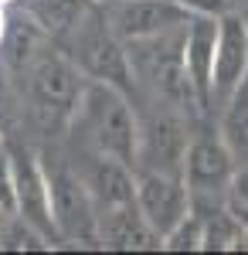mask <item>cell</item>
Returning <instances> with one entry per match:
<instances>
[{
    "instance_id": "cell-5",
    "label": "cell",
    "mask_w": 248,
    "mask_h": 255,
    "mask_svg": "<svg viewBox=\"0 0 248 255\" xmlns=\"http://www.w3.org/2000/svg\"><path fill=\"white\" fill-rule=\"evenodd\" d=\"M75 51H78V68L85 75H92L99 82H109L116 89H126L133 79V68H129V55H126V44L113 34L109 20L106 17H89L75 27Z\"/></svg>"
},
{
    "instance_id": "cell-4",
    "label": "cell",
    "mask_w": 248,
    "mask_h": 255,
    "mask_svg": "<svg viewBox=\"0 0 248 255\" xmlns=\"http://www.w3.org/2000/svg\"><path fill=\"white\" fill-rule=\"evenodd\" d=\"M48 191H51V215H55L58 235L68 242H99V215L92 191L85 184V177L72 170L68 163H48Z\"/></svg>"
},
{
    "instance_id": "cell-20",
    "label": "cell",
    "mask_w": 248,
    "mask_h": 255,
    "mask_svg": "<svg viewBox=\"0 0 248 255\" xmlns=\"http://www.w3.org/2000/svg\"><path fill=\"white\" fill-rule=\"evenodd\" d=\"M231 211L242 218V221H245V228H248V204H238V201H235V208H231Z\"/></svg>"
},
{
    "instance_id": "cell-22",
    "label": "cell",
    "mask_w": 248,
    "mask_h": 255,
    "mask_svg": "<svg viewBox=\"0 0 248 255\" xmlns=\"http://www.w3.org/2000/svg\"><path fill=\"white\" fill-rule=\"evenodd\" d=\"M3 24H7V17H3V10H0V38H3Z\"/></svg>"
},
{
    "instance_id": "cell-8",
    "label": "cell",
    "mask_w": 248,
    "mask_h": 255,
    "mask_svg": "<svg viewBox=\"0 0 248 255\" xmlns=\"http://www.w3.org/2000/svg\"><path fill=\"white\" fill-rule=\"evenodd\" d=\"M248 75V24L238 14L218 17V48H214V96L211 102H228L231 92Z\"/></svg>"
},
{
    "instance_id": "cell-2",
    "label": "cell",
    "mask_w": 248,
    "mask_h": 255,
    "mask_svg": "<svg viewBox=\"0 0 248 255\" xmlns=\"http://www.w3.org/2000/svg\"><path fill=\"white\" fill-rule=\"evenodd\" d=\"M184 44H187V24L170 27L163 34H153V38L126 41V55H129L133 75L160 99V106H173V109L197 106L194 85L187 79Z\"/></svg>"
},
{
    "instance_id": "cell-24",
    "label": "cell",
    "mask_w": 248,
    "mask_h": 255,
    "mask_svg": "<svg viewBox=\"0 0 248 255\" xmlns=\"http://www.w3.org/2000/svg\"><path fill=\"white\" fill-rule=\"evenodd\" d=\"M0 146H3V133H0Z\"/></svg>"
},
{
    "instance_id": "cell-10",
    "label": "cell",
    "mask_w": 248,
    "mask_h": 255,
    "mask_svg": "<svg viewBox=\"0 0 248 255\" xmlns=\"http://www.w3.org/2000/svg\"><path fill=\"white\" fill-rule=\"evenodd\" d=\"M214 48H218V17L194 14L187 20L184 61H187V79L194 85L197 106H211L214 96Z\"/></svg>"
},
{
    "instance_id": "cell-11",
    "label": "cell",
    "mask_w": 248,
    "mask_h": 255,
    "mask_svg": "<svg viewBox=\"0 0 248 255\" xmlns=\"http://www.w3.org/2000/svg\"><path fill=\"white\" fill-rule=\"evenodd\" d=\"M231 163L235 157L221 136L194 139L184 157V180L191 194H218L225 184H231Z\"/></svg>"
},
{
    "instance_id": "cell-7",
    "label": "cell",
    "mask_w": 248,
    "mask_h": 255,
    "mask_svg": "<svg viewBox=\"0 0 248 255\" xmlns=\"http://www.w3.org/2000/svg\"><path fill=\"white\" fill-rule=\"evenodd\" d=\"M194 14L180 3V0H119L109 7V27L123 44L126 41H139V38H153L163 34L170 27L187 24Z\"/></svg>"
},
{
    "instance_id": "cell-14",
    "label": "cell",
    "mask_w": 248,
    "mask_h": 255,
    "mask_svg": "<svg viewBox=\"0 0 248 255\" xmlns=\"http://www.w3.org/2000/svg\"><path fill=\"white\" fill-rule=\"evenodd\" d=\"M89 17V0H44V27L51 31H75Z\"/></svg>"
},
{
    "instance_id": "cell-21",
    "label": "cell",
    "mask_w": 248,
    "mask_h": 255,
    "mask_svg": "<svg viewBox=\"0 0 248 255\" xmlns=\"http://www.w3.org/2000/svg\"><path fill=\"white\" fill-rule=\"evenodd\" d=\"M7 218H10V211H3V208H0V232H3V225H7Z\"/></svg>"
},
{
    "instance_id": "cell-13",
    "label": "cell",
    "mask_w": 248,
    "mask_h": 255,
    "mask_svg": "<svg viewBox=\"0 0 248 255\" xmlns=\"http://www.w3.org/2000/svg\"><path fill=\"white\" fill-rule=\"evenodd\" d=\"M201 249H214V252H242L248 249V228L245 221L225 211V208H214L204 215V245Z\"/></svg>"
},
{
    "instance_id": "cell-1",
    "label": "cell",
    "mask_w": 248,
    "mask_h": 255,
    "mask_svg": "<svg viewBox=\"0 0 248 255\" xmlns=\"http://www.w3.org/2000/svg\"><path fill=\"white\" fill-rule=\"evenodd\" d=\"M72 123L82 129L92 153L123 160L129 167L139 160V126H136L129 102L123 99V89L99 79L89 82L82 89V99H78Z\"/></svg>"
},
{
    "instance_id": "cell-15",
    "label": "cell",
    "mask_w": 248,
    "mask_h": 255,
    "mask_svg": "<svg viewBox=\"0 0 248 255\" xmlns=\"http://www.w3.org/2000/svg\"><path fill=\"white\" fill-rule=\"evenodd\" d=\"M163 245L170 252H184V249H201L204 245V215H197L191 208V215L184 218L170 235L163 238Z\"/></svg>"
},
{
    "instance_id": "cell-3",
    "label": "cell",
    "mask_w": 248,
    "mask_h": 255,
    "mask_svg": "<svg viewBox=\"0 0 248 255\" xmlns=\"http://www.w3.org/2000/svg\"><path fill=\"white\" fill-rule=\"evenodd\" d=\"M82 89L75 65L55 51H44L27 65V113L41 133L51 136L72 123Z\"/></svg>"
},
{
    "instance_id": "cell-6",
    "label": "cell",
    "mask_w": 248,
    "mask_h": 255,
    "mask_svg": "<svg viewBox=\"0 0 248 255\" xmlns=\"http://www.w3.org/2000/svg\"><path fill=\"white\" fill-rule=\"evenodd\" d=\"M136 204L146 218L153 232L167 238L191 215V187L180 174H163V170H146L136 180Z\"/></svg>"
},
{
    "instance_id": "cell-9",
    "label": "cell",
    "mask_w": 248,
    "mask_h": 255,
    "mask_svg": "<svg viewBox=\"0 0 248 255\" xmlns=\"http://www.w3.org/2000/svg\"><path fill=\"white\" fill-rule=\"evenodd\" d=\"M14 177H17V215L55 245L61 235L51 215V191H48L44 167L31 153H14Z\"/></svg>"
},
{
    "instance_id": "cell-23",
    "label": "cell",
    "mask_w": 248,
    "mask_h": 255,
    "mask_svg": "<svg viewBox=\"0 0 248 255\" xmlns=\"http://www.w3.org/2000/svg\"><path fill=\"white\" fill-rule=\"evenodd\" d=\"M96 3H119V0H96Z\"/></svg>"
},
{
    "instance_id": "cell-17",
    "label": "cell",
    "mask_w": 248,
    "mask_h": 255,
    "mask_svg": "<svg viewBox=\"0 0 248 255\" xmlns=\"http://www.w3.org/2000/svg\"><path fill=\"white\" fill-rule=\"evenodd\" d=\"M0 208L17 215V177H14V157L0 146Z\"/></svg>"
},
{
    "instance_id": "cell-19",
    "label": "cell",
    "mask_w": 248,
    "mask_h": 255,
    "mask_svg": "<svg viewBox=\"0 0 248 255\" xmlns=\"http://www.w3.org/2000/svg\"><path fill=\"white\" fill-rule=\"evenodd\" d=\"M231 194H235V201H238V204H248V163L235 177H231Z\"/></svg>"
},
{
    "instance_id": "cell-16",
    "label": "cell",
    "mask_w": 248,
    "mask_h": 255,
    "mask_svg": "<svg viewBox=\"0 0 248 255\" xmlns=\"http://www.w3.org/2000/svg\"><path fill=\"white\" fill-rule=\"evenodd\" d=\"M20 116H24V106L17 102V92L7 79V68L0 65V133H14L20 126Z\"/></svg>"
},
{
    "instance_id": "cell-18",
    "label": "cell",
    "mask_w": 248,
    "mask_h": 255,
    "mask_svg": "<svg viewBox=\"0 0 248 255\" xmlns=\"http://www.w3.org/2000/svg\"><path fill=\"white\" fill-rule=\"evenodd\" d=\"M191 14H211V17H221L231 10V0H180Z\"/></svg>"
},
{
    "instance_id": "cell-12",
    "label": "cell",
    "mask_w": 248,
    "mask_h": 255,
    "mask_svg": "<svg viewBox=\"0 0 248 255\" xmlns=\"http://www.w3.org/2000/svg\"><path fill=\"white\" fill-rule=\"evenodd\" d=\"M221 139L228 143L231 157L248 163V75L242 85L231 92L225 102V119H221Z\"/></svg>"
}]
</instances>
